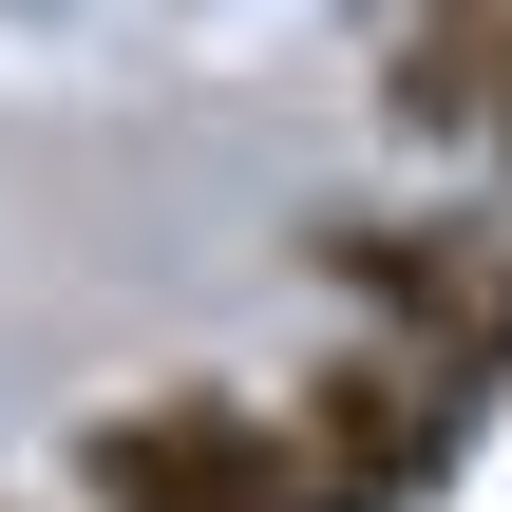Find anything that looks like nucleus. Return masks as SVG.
Returning <instances> with one entry per match:
<instances>
[{"mask_svg":"<svg viewBox=\"0 0 512 512\" xmlns=\"http://www.w3.org/2000/svg\"><path fill=\"white\" fill-rule=\"evenodd\" d=\"M323 285L418 380H456V399L512 380V209H342L323 228Z\"/></svg>","mask_w":512,"mask_h":512,"instance_id":"obj_1","label":"nucleus"},{"mask_svg":"<svg viewBox=\"0 0 512 512\" xmlns=\"http://www.w3.org/2000/svg\"><path fill=\"white\" fill-rule=\"evenodd\" d=\"M76 512H342V494L304 475V418L285 399L152 380V399L76 418Z\"/></svg>","mask_w":512,"mask_h":512,"instance_id":"obj_2","label":"nucleus"},{"mask_svg":"<svg viewBox=\"0 0 512 512\" xmlns=\"http://www.w3.org/2000/svg\"><path fill=\"white\" fill-rule=\"evenodd\" d=\"M285 418H304V475H323L342 512H418L456 456H475V399H456V380H418L399 342H342Z\"/></svg>","mask_w":512,"mask_h":512,"instance_id":"obj_3","label":"nucleus"},{"mask_svg":"<svg viewBox=\"0 0 512 512\" xmlns=\"http://www.w3.org/2000/svg\"><path fill=\"white\" fill-rule=\"evenodd\" d=\"M494 171H512V133H494Z\"/></svg>","mask_w":512,"mask_h":512,"instance_id":"obj_4","label":"nucleus"}]
</instances>
